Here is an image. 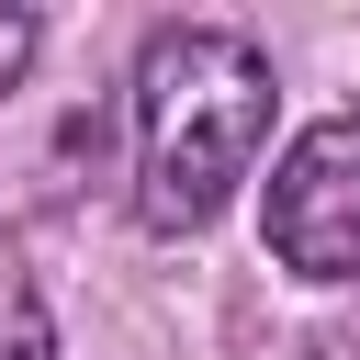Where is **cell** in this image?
<instances>
[{
    "label": "cell",
    "mask_w": 360,
    "mask_h": 360,
    "mask_svg": "<svg viewBox=\"0 0 360 360\" xmlns=\"http://www.w3.org/2000/svg\"><path fill=\"white\" fill-rule=\"evenodd\" d=\"M270 112H281V79L236 22H158L135 56V225L202 236L248 191Z\"/></svg>",
    "instance_id": "obj_1"
},
{
    "label": "cell",
    "mask_w": 360,
    "mask_h": 360,
    "mask_svg": "<svg viewBox=\"0 0 360 360\" xmlns=\"http://www.w3.org/2000/svg\"><path fill=\"white\" fill-rule=\"evenodd\" d=\"M34 45H45V22H34V11H0V90L34 68Z\"/></svg>",
    "instance_id": "obj_4"
},
{
    "label": "cell",
    "mask_w": 360,
    "mask_h": 360,
    "mask_svg": "<svg viewBox=\"0 0 360 360\" xmlns=\"http://www.w3.org/2000/svg\"><path fill=\"white\" fill-rule=\"evenodd\" d=\"M0 360H56V315H45V281L22 270L11 214H0Z\"/></svg>",
    "instance_id": "obj_3"
},
{
    "label": "cell",
    "mask_w": 360,
    "mask_h": 360,
    "mask_svg": "<svg viewBox=\"0 0 360 360\" xmlns=\"http://www.w3.org/2000/svg\"><path fill=\"white\" fill-rule=\"evenodd\" d=\"M270 259L292 281H360V112H326L270 169Z\"/></svg>",
    "instance_id": "obj_2"
}]
</instances>
